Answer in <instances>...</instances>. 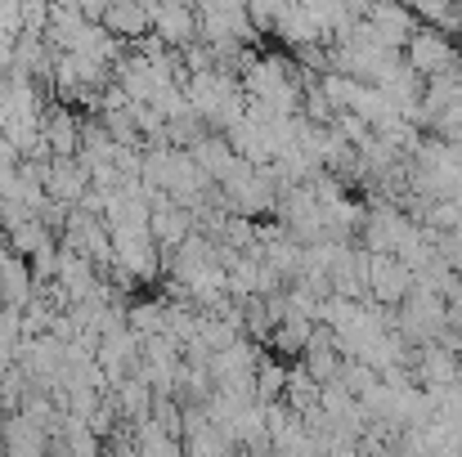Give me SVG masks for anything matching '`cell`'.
Returning a JSON list of instances; mask_svg holds the SVG:
<instances>
[{"label": "cell", "instance_id": "6da1fadb", "mask_svg": "<svg viewBox=\"0 0 462 457\" xmlns=\"http://www.w3.org/2000/svg\"><path fill=\"white\" fill-rule=\"evenodd\" d=\"M458 59H462V50H454L449 32L427 27V23H418L413 36H409V45H404V63H409L422 81H431V77H449V72L458 68Z\"/></svg>", "mask_w": 462, "mask_h": 457}, {"label": "cell", "instance_id": "7a4b0ae2", "mask_svg": "<svg viewBox=\"0 0 462 457\" xmlns=\"http://www.w3.org/2000/svg\"><path fill=\"white\" fill-rule=\"evenodd\" d=\"M409 288H413V274L400 256H368V301L373 305L395 309L409 297Z\"/></svg>", "mask_w": 462, "mask_h": 457}, {"label": "cell", "instance_id": "3957f363", "mask_svg": "<svg viewBox=\"0 0 462 457\" xmlns=\"http://www.w3.org/2000/svg\"><path fill=\"white\" fill-rule=\"evenodd\" d=\"M413 372V386L418 390H445V386H454L462 377V363H458V354L454 350H445V345H418L413 350V363H409Z\"/></svg>", "mask_w": 462, "mask_h": 457}, {"label": "cell", "instance_id": "277c9868", "mask_svg": "<svg viewBox=\"0 0 462 457\" xmlns=\"http://www.w3.org/2000/svg\"><path fill=\"white\" fill-rule=\"evenodd\" d=\"M368 27H373V36H377L382 50H400V54H404V45H409L418 18H413V9L400 5V0H377V5L368 9Z\"/></svg>", "mask_w": 462, "mask_h": 457}, {"label": "cell", "instance_id": "5b68a950", "mask_svg": "<svg viewBox=\"0 0 462 457\" xmlns=\"http://www.w3.org/2000/svg\"><path fill=\"white\" fill-rule=\"evenodd\" d=\"M99 27H104L113 41H122V45H131V41H144V36L153 32L149 0H108V5H104V18H99Z\"/></svg>", "mask_w": 462, "mask_h": 457}, {"label": "cell", "instance_id": "8992f818", "mask_svg": "<svg viewBox=\"0 0 462 457\" xmlns=\"http://www.w3.org/2000/svg\"><path fill=\"white\" fill-rule=\"evenodd\" d=\"M90 193V170L81 166V157H50L45 161V197L77 206Z\"/></svg>", "mask_w": 462, "mask_h": 457}, {"label": "cell", "instance_id": "52a82bcc", "mask_svg": "<svg viewBox=\"0 0 462 457\" xmlns=\"http://www.w3.org/2000/svg\"><path fill=\"white\" fill-rule=\"evenodd\" d=\"M41 140L50 157H77L81 149V113L68 108V104H50L45 117H41Z\"/></svg>", "mask_w": 462, "mask_h": 457}, {"label": "cell", "instance_id": "ba28073f", "mask_svg": "<svg viewBox=\"0 0 462 457\" xmlns=\"http://www.w3.org/2000/svg\"><path fill=\"white\" fill-rule=\"evenodd\" d=\"M0 444H5V457H50V431L23 413H5Z\"/></svg>", "mask_w": 462, "mask_h": 457}, {"label": "cell", "instance_id": "9c48e42d", "mask_svg": "<svg viewBox=\"0 0 462 457\" xmlns=\"http://www.w3.org/2000/svg\"><path fill=\"white\" fill-rule=\"evenodd\" d=\"M108 399H113V408H117V417L122 422H144L149 413H153V386L135 372V377H126V381H117V386H108Z\"/></svg>", "mask_w": 462, "mask_h": 457}, {"label": "cell", "instance_id": "30bf717a", "mask_svg": "<svg viewBox=\"0 0 462 457\" xmlns=\"http://www.w3.org/2000/svg\"><path fill=\"white\" fill-rule=\"evenodd\" d=\"M32 265L23 260V256H14V251H5L0 256V305H9V309H23V305L32 301Z\"/></svg>", "mask_w": 462, "mask_h": 457}, {"label": "cell", "instance_id": "8fae6325", "mask_svg": "<svg viewBox=\"0 0 462 457\" xmlns=\"http://www.w3.org/2000/svg\"><path fill=\"white\" fill-rule=\"evenodd\" d=\"M274 36H279L283 45H292V50H297V45H314V41L323 45V27H319V18L310 14L301 0H297V5H292V9L279 18V23H274Z\"/></svg>", "mask_w": 462, "mask_h": 457}, {"label": "cell", "instance_id": "7c38bea8", "mask_svg": "<svg viewBox=\"0 0 462 457\" xmlns=\"http://www.w3.org/2000/svg\"><path fill=\"white\" fill-rule=\"evenodd\" d=\"M5 247L14 251V256H23V260H32L36 251H45V247H59V238L36 220V215H27V220H18L14 229H5Z\"/></svg>", "mask_w": 462, "mask_h": 457}, {"label": "cell", "instance_id": "4fadbf2b", "mask_svg": "<svg viewBox=\"0 0 462 457\" xmlns=\"http://www.w3.org/2000/svg\"><path fill=\"white\" fill-rule=\"evenodd\" d=\"M314 86H319V95L332 104V113H350V104H355V95H359V81L346 77V72H332V68H328Z\"/></svg>", "mask_w": 462, "mask_h": 457}, {"label": "cell", "instance_id": "5bb4252c", "mask_svg": "<svg viewBox=\"0 0 462 457\" xmlns=\"http://www.w3.org/2000/svg\"><path fill=\"white\" fill-rule=\"evenodd\" d=\"M256 404H274V399H283V386H288V368L279 363V359H265L261 354V363H256Z\"/></svg>", "mask_w": 462, "mask_h": 457}, {"label": "cell", "instance_id": "9a60e30c", "mask_svg": "<svg viewBox=\"0 0 462 457\" xmlns=\"http://www.w3.org/2000/svg\"><path fill=\"white\" fill-rule=\"evenodd\" d=\"M436 247H440V256L449 260L454 279H462V233H440V238H436Z\"/></svg>", "mask_w": 462, "mask_h": 457}, {"label": "cell", "instance_id": "2e32d148", "mask_svg": "<svg viewBox=\"0 0 462 457\" xmlns=\"http://www.w3.org/2000/svg\"><path fill=\"white\" fill-rule=\"evenodd\" d=\"M458 363H462V350H458Z\"/></svg>", "mask_w": 462, "mask_h": 457}]
</instances>
